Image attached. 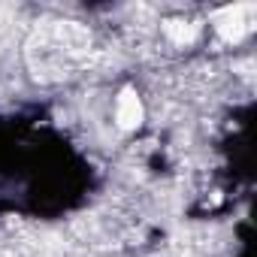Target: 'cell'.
<instances>
[{
  "label": "cell",
  "mask_w": 257,
  "mask_h": 257,
  "mask_svg": "<svg viewBox=\"0 0 257 257\" xmlns=\"http://www.w3.org/2000/svg\"><path fill=\"white\" fill-rule=\"evenodd\" d=\"M115 124L121 127V131H137V127L143 124V118H146V106H143V100H140V94L134 91V88H121L118 91V97H115Z\"/></svg>",
  "instance_id": "cell-3"
},
{
  "label": "cell",
  "mask_w": 257,
  "mask_h": 257,
  "mask_svg": "<svg viewBox=\"0 0 257 257\" xmlns=\"http://www.w3.org/2000/svg\"><path fill=\"white\" fill-rule=\"evenodd\" d=\"M212 28H215V34L224 43L236 46V43H242L254 31V7L251 4H236V7L218 10L215 19H212Z\"/></svg>",
  "instance_id": "cell-2"
},
{
  "label": "cell",
  "mask_w": 257,
  "mask_h": 257,
  "mask_svg": "<svg viewBox=\"0 0 257 257\" xmlns=\"http://www.w3.org/2000/svg\"><path fill=\"white\" fill-rule=\"evenodd\" d=\"M161 34H164V40H167L170 46L188 49V46H194V43L200 40L203 25L194 22V19H167V22H161Z\"/></svg>",
  "instance_id": "cell-4"
},
{
  "label": "cell",
  "mask_w": 257,
  "mask_h": 257,
  "mask_svg": "<svg viewBox=\"0 0 257 257\" xmlns=\"http://www.w3.org/2000/svg\"><path fill=\"white\" fill-rule=\"evenodd\" d=\"M91 49V37L85 28H79L76 22H58L55 28L40 34V46H37V58L43 64V70L49 73H70Z\"/></svg>",
  "instance_id": "cell-1"
}]
</instances>
